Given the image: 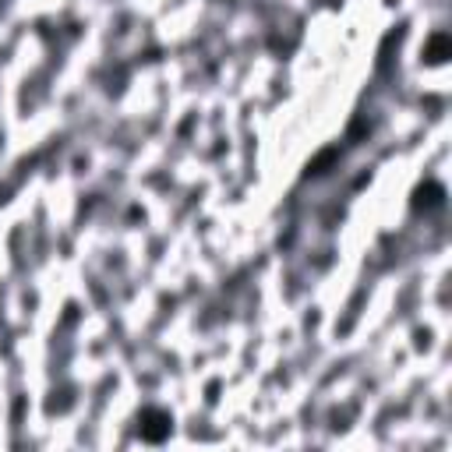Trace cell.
Listing matches in <instances>:
<instances>
[{
    "instance_id": "obj_1",
    "label": "cell",
    "mask_w": 452,
    "mask_h": 452,
    "mask_svg": "<svg viewBox=\"0 0 452 452\" xmlns=\"http://www.w3.org/2000/svg\"><path fill=\"white\" fill-rule=\"evenodd\" d=\"M170 431V417L167 414H145V424H142V435L149 442H159L163 435Z\"/></svg>"
}]
</instances>
